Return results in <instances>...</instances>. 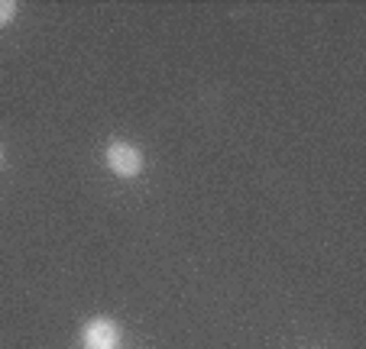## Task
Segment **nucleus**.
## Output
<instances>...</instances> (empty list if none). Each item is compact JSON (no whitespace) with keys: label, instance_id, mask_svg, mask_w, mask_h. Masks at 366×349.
<instances>
[{"label":"nucleus","instance_id":"obj_1","mask_svg":"<svg viewBox=\"0 0 366 349\" xmlns=\"http://www.w3.org/2000/svg\"><path fill=\"white\" fill-rule=\"evenodd\" d=\"M104 165H107V171L111 175H117V178H139L143 175V152H139L137 143H130V139H111L107 143V149H104Z\"/></svg>","mask_w":366,"mask_h":349},{"label":"nucleus","instance_id":"obj_2","mask_svg":"<svg viewBox=\"0 0 366 349\" xmlns=\"http://www.w3.org/2000/svg\"><path fill=\"white\" fill-rule=\"evenodd\" d=\"M120 340V330L111 317H91L81 327V346L84 349H114Z\"/></svg>","mask_w":366,"mask_h":349},{"label":"nucleus","instance_id":"obj_3","mask_svg":"<svg viewBox=\"0 0 366 349\" xmlns=\"http://www.w3.org/2000/svg\"><path fill=\"white\" fill-rule=\"evenodd\" d=\"M16 14H20V7H16L14 0H0V29L10 26L16 20Z\"/></svg>","mask_w":366,"mask_h":349},{"label":"nucleus","instance_id":"obj_4","mask_svg":"<svg viewBox=\"0 0 366 349\" xmlns=\"http://www.w3.org/2000/svg\"><path fill=\"white\" fill-rule=\"evenodd\" d=\"M0 165H4V139H0Z\"/></svg>","mask_w":366,"mask_h":349}]
</instances>
